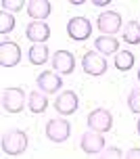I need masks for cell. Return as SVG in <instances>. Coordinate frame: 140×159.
I'll return each mask as SVG.
<instances>
[{"label":"cell","instance_id":"cell-1","mask_svg":"<svg viewBox=\"0 0 140 159\" xmlns=\"http://www.w3.org/2000/svg\"><path fill=\"white\" fill-rule=\"evenodd\" d=\"M27 143H29L27 134L23 130H19V128H11V130H7L2 134V151L7 155H13V157L23 155L27 151Z\"/></svg>","mask_w":140,"mask_h":159},{"label":"cell","instance_id":"cell-2","mask_svg":"<svg viewBox=\"0 0 140 159\" xmlns=\"http://www.w3.org/2000/svg\"><path fill=\"white\" fill-rule=\"evenodd\" d=\"M27 105V94L23 88L11 86L2 90V109L7 113H21Z\"/></svg>","mask_w":140,"mask_h":159},{"label":"cell","instance_id":"cell-3","mask_svg":"<svg viewBox=\"0 0 140 159\" xmlns=\"http://www.w3.org/2000/svg\"><path fill=\"white\" fill-rule=\"evenodd\" d=\"M44 134L50 143L61 144L71 136V124L63 117H52L44 124Z\"/></svg>","mask_w":140,"mask_h":159},{"label":"cell","instance_id":"cell-4","mask_svg":"<svg viewBox=\"0 0 140 159\" xmlns=\"http://www.w3.org/2000/svg\"><path fill=\"white\" fill-rule=\"evenodd\" d=\"M86 124L94 132H101V134L111 132L113 130V113L109 109H105V107L92 109V111L88 113V117H86Z\"/></svg>","mask_w":140,"mask_h":159},{"label":"cell","instance_id":"cell-5","mask_svg":"<svg viewBox=\"0 0 140 159\" xmlns=\"http://www.w3.org/2000/svg\"><path fill=\"white\" fill-rule=\"evenodd\" d=\"M82 69H84L88 75H92V78H101V75L107 73L109 63H107V59H105L101 52L88 50V52L82 57Z\"/></svg>","mask_w":140,"mask_h":159},{"label":"cell","instance_id":"cell-6","mask_svg":"<svg viewBox=\"0 0 140 159\" xmlns=\"http://www.w3.org/2000/svg\"><path fill=\"white\" fill-rule=\"evenodd\" d=\"M96 27L102 36H115L119 30H124V19L117 11H105L96 17Z\"/></svg>","mask_w":140,"mask_h":159},{"label":"cell","instance_id":"cell-7","mask_svg":"<svg viewBox=\"0 0 140 159\" xmlns=\"http://www.w3.org/2000/svg\"><path fill=\"white\" fill-rule=\"evenodd\" d=\"M79 149L88 155H101L105 149H107V140L101 132H94V130H88L79 136Z\"/></svg>","mask_w":140,"mask_h":159},{"label":"cell","instance_id":"cell-8","mask_svg":"<svg viewBox=\"0 0 140 159\" xmlns=\"http://www.w3.org/2000/svg\"><path fill=\"white\" fill-rule=\"evenodd\" d=\"M92 27L94 25L90 23V19L86 17H71L67 21V36L75 42H84L92 36Z\"/></svg>","mask_w":140,"mask_h":159},{"label":"cell","instance_id":"cell-9","mask_svg":"<svg viewBox=\"0 0 140 159\" xmlns=\"http://www.w3.org/2000/svg\"><path fill=\"white\" fill-rule=\"evenodd\" d=\"M52 107H55V111L59 113V115H65V117H67V115H73L79 107L78 92H73V90L59 92L56 98H55V103H52Z\"/></svg>","mask_w":140,"mask_h":159},{"label":"cell","instance_id":"cell-10","mask_svg":"<svg viewBox=\"0 0 140 159\" xmlns=\"http://www.w3.org/2000/svg\"><path fill=\"white\" fill-rule=\"evenodd\" d=\"M50 63H52V71H56L59 75H69L75 71V57L69 50H56Z\"/></svg>","mask_w":140,"mask_h":159},{"label":"cell","instance_id":"cell-11","mask_svg":"<svg viewBox=\"0 0 140 159\" xmlns=\"http://www.w3.org/2000/svg\"><path fill=\"white\" fill-rule=\"evenodd\" d=\"M21 61V46L13 40L0 42V65L2 67H15Z\"/></svg>","mask_w":140,"mask_h":159},{"label":"cell","instance_id":"cell-12","mask_svg":"<svg viewBox=\"0 0 140 159\" xmlns=\"http://www.w3.org/2000/svg\"><path fill=\"white\" fill-rule=\"evenodd\" d=\"M36 86H38L40 92H44V94H55L63 88V78L59 75L56 71H42L38 73V78H36Z\"/></svg>","mask_w":140,"mask_h":159},{"label":"cell","instance_id":"cell-13","mask_svg":"<svg viewBox=\"0 0 140 159\" xmlns=\"http://www.w3.org/2000/svg\"><path fill=\"white\" fill-rule=\"evenodd\" d=\"M25 36L34 44H46V40L50 38V25L46 21H29L25 27Z\"/></svg>","mask_w":140,"mask_h":159},{"label":"cell","instance_id":"cell-14","mask_svg":"<svg viewBox=\"0 0 140 159\" xmlns=\"http://www.w3.org/2000/svg\"><path fill=\"white\" fill-rule=\"evenodd\" d=\"M27 15H29L31 21H44L50 13H52V4L48 2V0H29L27 2Z\"/></svg>","mask_w":140,"mask_h":159},{"label":"cell","instance_id":"cell-15","mask_svg":"<svg viewBox=\"0 0 140 159\" xmlns=\"http://www.w3.org/2000/svg\"><path fill=\"white\" fill-rule=\"evenodd\" d=\"M94 50L101 52L102 57L117 55L119 52V40L115 36H98V38L94 40Z\"/></svg>","mask_w":140,"mask_h":159},{"label":"cell","instance_id":"cell-16","mask_svg":"<svg viewBox=\"0 0 140 159\" xmlns=\"http://www.w3.org/2000/svg\"><path fill=\"white\" fill-rule=\"evenodd\" d=\"M27 109H29L31 113H36V115H40V113H44L48 109V96L44 94V92H29L27 94Z\"/></svg>","mask_w":140,"mask_h":159},{"label":"cell","instance_id":"cell-17","mask_svg":"<svg viewBox=\"0 0 140 159\" xmlns=\"http://www.w3.org/2000/svg\"><path fill=\"white\" fill-rule=\"evenodd\" d=\"M27 57H29L31 65H44V63H48V59H52L46 44H31Z\"/></svg>","mask_w":140,"mask_h":159},{"label":"cell","instance_id":"cell-18","mask_svg":"<svg viewBox=\"0 0 140 159\" xmlns=\"http://www.w3.org/2000/svg\"><path fill=\"white\" fill-rule=\"evenodd\" d=\"M121 38H124L125 44H132V46H136V44H140V23L138 21H128V23L124 25V30H121Z\"/></svg>","mask_w":140,"mask_h":159},{"label":"cell","instance_id":"cell-19","mask_svg":"<svg viewBox=\"0 0 140 159\" xmlns=\"http://www.w3.org/2000/svg\"><path fill=\"white\" fill-rule=\"evenodd\" d=\"M136 63V57L130 50H119L115 55V69L117 71H130Z\"/></svg>","mask_w":140,"mask_h":159},{"label":"cell","instance_id":"cell-20","mask_svg":"<svg viewBox=\"0 0 140 159\" xmlns=\"http://www.w3.org/2000/svg\"><path fill=\"white\" fill-rule=\"evenodd\" d=\"M13 30H15V15L8 11H0V34L4 36Z\"/></svg>","mask_w":140,"mask_h":159},{"label":"cell","instance_id":"cell-21","mask_svg":"<svg viewBox=\"0 0 140 159\" xmlns=\"http://www.w3.org/2000/svg\"><path fill=\"white\" fill-rule=\"evenodd\" d=\"M128 109L132 113H140V88H132L128 92Z\"/></svg>","mask_w":140,"mask_h":159},{"label":"cell","instance_id":"cell-22","mask_svg":"<svg viewBox=\"0 0 140 159\" xmlns=\"http://www.w3.org/2000/svg\"><path fill=\"white\" fill-rule=\"evenodd\" d=\"M98 159H125V155L119 147H107V149L98 155Z\"/></svg>","mask_w":140,"mask_h":159},{"label":"cell","instance_id":"cell-23","mask_svg":"<svg viewBox=\"0 0 140 159\" xmlns=\"http://www.w3.org/2000/svg\"><path fill=\"white\" fill-rule=\"evenodd\" d=\"M0 7H2V11H13V13H17V11H21L23 7H27V4H25L23 0H2Z\"/></svg>","mask_w":140,"mask_h":159},{"label":"cell","instance_id":"cell-24","mask_svg":"<svg viewBox=\"0 0 140 159\" xmlns=\"http://www.w3.org/2000/svg\"><path fill=\"white\" fill-rule=\"evenodd\" d=\"M125 159H140V147H132L125 153Z\"/></svg>","mask_w":140,"mask_h":159},{"label":"cell","instance_id":"cell-25","mask_svg":"<svg viewBox=\"0 0 140 159\" xmlns=\"http://www.w3.org/2000/svg\"><path fill=\"white\" fill-rule=\"evenodd\" d=\"M92 4H94L96 8H98V7H109V4H111V0H94Z\"/></svg>","mask_w":140,"mask_h":159},{"label":"cell","instance_id":"cell-26","mask_svg":"<svg viewBox=\"0 0 140 159\" xmlns=\"http://www.w3.org/2000/svg\"><path fill=\"white\" fill-rule=\"evenodd\" d=\"M136 132H138V136H140V117H138V121H136Z\"/></svg>","mask_w":140,"mask_h":159},{"label":"cell","instance_id":"cell-27","mask_svg":"<svg viewBox=\"0 0 140 159\" xmlns=\"http://www.w3.org/2000/svg\"><path fill=\"white\" fill-rule=\"evenodd\" d=\"M138 82H140V67H138Z\"/></svg>","mask_w":140,"mask_h":159}]
</instances>
